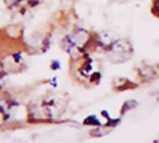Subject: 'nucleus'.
Returning <instances> with one entry per match:
<instances>
[]
</instances>
